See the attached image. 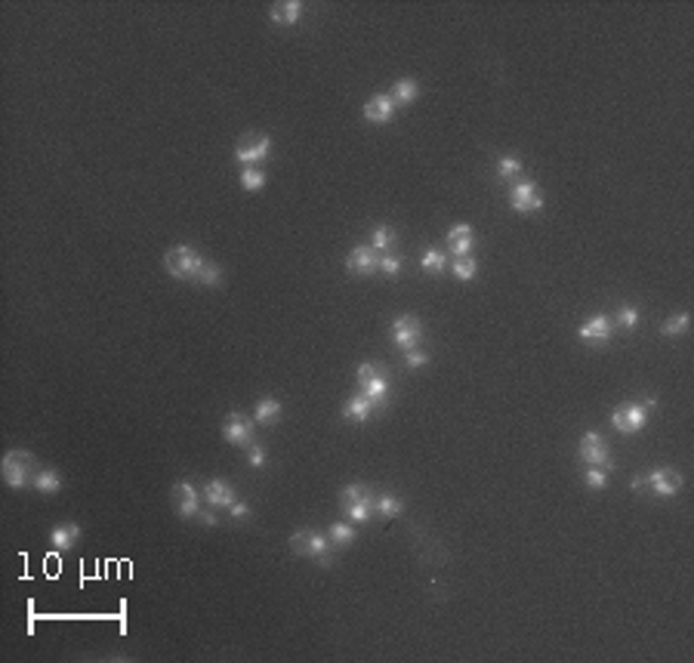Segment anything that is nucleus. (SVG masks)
<instances>
[{"label": "nucleus", "mask_w": 694, "mask_h": 663, "mask_svg": "<svg viewBox=\"0 0 694 663\" xmlns=\"http://www.w3.org/2000/svg\"><path fill=\"white\" fill-rule=\"evenodd\" d=\"M204 256L198 253V250H191V247H185V244H179V247H170L164 253V269L173 274V278H179V281H198V274H201V269H204Z\"/></svg>", "instance_id": "nucleus-1"}, {"label": "nucleus", "mask_w": 694, "mask_h": 663, "mask_svg": "<svg viewBox=\"0 0 694 663\" xmlns=\"http://www.w3.org/2000/svg\"><path fill=\"white\" fill-rule=\"evenodd\" d=\"M651 408H655V401H626V404H620L614 414H611V426H614L617 432H624V435H636L645 423H648Z\"/></svg>", "instance_id": "nucleus-2"}, {"label": "nucleus", "mask_w": 694, "mask_h": 663, "mask_svg": "<svg viewBox=\"0 0 694 663\" xmlns=\"http://www.w3.org/2000/svg\"><path fill=\"white\" fill-rule=\"evenodd\" d=\"M0 472H4V481L10 488H25L34 479V457L28 450H10L0 463Z\"/></svg>", "instance_id": "nucleus-3"}, {"label": "nucleus", "mask_w": 694, "mask_h": 663, "mask_svg": "<svg viewBox=\"0 0 694 663\" xmlns=\"http://www.w3.org/2000/svg\"><path fill=\"white\" fill-rule=\"evenodd\" d=\"M290 546H294L296 555H305V559H318V564L330 568V540L321 537L315 531H296L290 537Z\"/></svg>", "instance_id": "nucleus-4"}, {"label": "nucleus", "mask_w": 694, "mask_h": 663, "mask_svg": "<svg viewBox=\"0 0 694 663\" xmlns=\"http://www.w3.org/2000/svg\"><path fill=\"white\" fill-rule=\"evenodd\" d=\"M343 500V509L346 515H349V522H367L370 515H374V497H370L367 488H361V484H349V488L340 494Z\"/></svg>", "instance_id": "nucleus-5"}, {"label": "nucleus", "mask_w": 694, "mask_h": 663, "mask_svg": "<svg viewBox=\"0 0 694 663\" xmlns=\"http://www.w3.org/2000/svg\"><path fill=\"white\" fill-rule=\"evenodd\" d=\"M510 204H512V210H519V213H537V210L543 207V195L537 191V182L519 179L510 191Z\"/></svg>", "instance_id": "nucleus-6"}, {"label": "nucleus", "mask_w": 694, "mask_h": 663, "mask_svg": "<svg viewBox=\"0 0 694 663\" xmlns=\"http://www.w3.org/2000/svg\"><path fill=\"white\" fill-rule=\"evenodd\" d=\"M580 460H583L586 466H605V469H611L608 444H605V438H602L599 432H586L583 438H580Z\"/></svg>", "instance_id": "nucleus-7"}, {"label": "nucleus", "mask_w": 694, "mask_h": 663, "mask_svg": "<svg viewBox=\"0 0 694 663\" xmlns=\"http://www.w3.org/2000/svg\"><path fill=\"white\" fill-rule=\"evenodd\" d=\"M222 435H225V441H229V444L250 448V444H253V419L244 417L241 410H235V414H229V419H225Z\"/></svg>", "instance_id": "nucleus-8"}, {"label": "nucleus", "mask_w": 694, "mask_h": 663, "mask_svg": "<svg viewBox=\"0 0 694 663\" xmlns=\"http://www.w3.org/2000/svg\"><path fill=\"white\" fill-rule=\"evenodd\" d=\"M419 336H423V324H419L414 315H401V318H395L392 343L398 346V349H417Z\"/></svg>", "instance_id": "nucleus-9"}, {"label": "nucleus", "mask_w": 694, "mask_h": 663, "mask_svg": "<svg viewBox=\"0 0 694 663\" xmlns=\"http://www.w3.org/2000/svg\"><path fill=\"white\" fill-rule=\"evenodd\" d=\"M642 481L648 484L657 497H676L682 491V475L676 472V469H655V472H648V479H642Z\"/></svg>", "instance_id": "nucleus-10"}, {"label": "nucleus", "mask_w": 694, "mask_h": 663, "mask_svg": "<svg viewBox=\"0 0 694 663\" xmlns=\"http://www.w3.org/2000/svg\"><path fill=\"white\" fill-rule=\"evenodd\" d=\"M611 334H614V324H611L608 315H595V318H590L583 327L577 330V336L583 339V343H590V346H605L611 339Z\"/></svg>", "instance_id": "nucleus-11"}, {"label": "nucleus", "mask_w": 694, "mask_h": 663, "mask_svg": "<svg viewBox=\"0 0 694 663\" xmlns=\"http://www.w3.org/2000/svg\"><path fill=\"white\" fill-rule=\"evenodd\" d=\"M173 497H176V512H179L182 519H191V515L201 512V491L191 481H179V484H176Z\"/></svg>", "instance_id": "nucleus-12"}, {"label": "nucleus", "mask_w": 694, "mask_h": 663, "mask_svg": "<svg viewBox=\"0 0 694 663\" xmlns=\"http://www.w3.org/2000/svg\"><path fill=\"white\" fill-rule=\"evenodd\" d=\"M269 151H272V139H269V136H253L250 142L238 145V149H235V158H238V164L253 167L256 160H265V158H269Z\"/></svg>", "instance_id": "nucleus-13"}, {"label": "nucleus", "mask_w": 694, "mask_h": 663, "mask_svg": "<svg viewBox=\"0 0 694 663\" xmlns=\"http://www.w3.org/2000/svg\"><path fill=\"white\" fill-rule=\"evenodd\" d=\"M392 115H395V102H392V96L377 93L374 99H367V102H365V120H367V124H389Z\"/></svg>", "instance_id": "nucleus-14"}, {"label": "nucleus", "mask_w": 694, "mask_h": 663, "mask_svg": "<svg viewBox=\"0 0 694 663\" xmlns=\"http://www.w3.org/2000/svg\"><path fill=\"white\" fill-rule=\"evenodd\" d=\"M377 263H380V256H377L374 247H355L352 253L346 256V269L352 274H374Z\"/></svg>", "instance_id": "nucleus-15"}, {"label": "nucleus", "mask_w": 694, "mask_h": 663, "mask_svg": "<svg viewBox=\"0 0 694 663\" xmlns=\"http://www.w3.org/2000/svg\"><path fill=\"white\" fill-rule=\"evenodd\" d=\"M374 410H377V404L370 401L365 392L352 395V398L343 404V417H346V419H352V423H367V419L374 417Z\"/></svg>", "instance_id": "nucleus-16"}, {"label": "nucleus", "mask_w": 694, "mask_h": 663, "mask_svg": "<svg viewBox=\"0 0 694 663\" xmlns=\"http://www.w3.org/2000/svg\"><path fill=\"white\" fill-rule=\"evenodd\" d=\"M201 497H204L207 506H232L235 503V491H232L222 479H210L204 484V491H201Z\"/></svg>", "instance_id": "nucleus-17"}, {"label": "nucleus", "mask_w": 694, "mask_h": 663, "mask_svg": "<svg viewBox=\"0 0 694 663\" xmlns=\"http://www.w3.org/2000/svg\"><path fill=\"white\" fill-rule=\"evenodd\" d=\"M361 392H365L367 398L377 404V410H380V404L386 401V392H389V374H386V367H380V365H377L374 377H370L367 383L361 386Z\"/></svg>", "instance_id": "nucleus-18"}, {"label": "nucleus", "mask_w": 694, "mask_h": 663, "mask_svg": "<svg viewBox=\"0 0 694 663\" xmlns=\"http://www.w3.org/2000/svg\"><path fill=\"white\" fill-rule=\"evenodd\" d=\"M80 540V528L77 524H71V522H65V524H56V528L50 531V546L53 549H59V552H65V549H71Z\"/></svg>", "instance_id": "nucleus-19"}, {"label": "nucleus", "mask_w": 694, "mask_h": 663, "mask_svg": "<svg viewBox=\"0 0 694 663\" xmlns=\"http://www.w3.org/2000/svg\"><path fill=\"white\" fill-rule=\"evenodd\" d=\"M272 22L275 25H296L303 19V4L300 0H287V4H275L272 6Z\"/></svg>", "instance_id": "nucleus-20"}, {"label": "nucleus", "mask_w": 694, "mask_h": 663, "mask_svg": "<svg viewBox=\"0 0 694 663\" xmlns=\"http://www.w3.org/2000/svg\"><path fill=\"white\" fill-rule=\"evenodd\" d=\"M281 419V404L275 398H263L253 408V423L256 426H275Z\"/></svg>", "instance_id": "nucleus-21"}, {"label": "nucleus", "mask_w": 694, "mask_h": 663, "mask_svg": "<svg viewBox=\"0 0 694 663\" xmlns=\"http://www.w3.org/2000/svg\"><path fill=\"white\" fill-rule=\"evenodd\" d=\"M31 488L40 491V494H56L62 488V479L53 469H40V472H34V479H31Z\"/></svg>", "instance_id": "nucleus-22"}, {"label": "nucleus", "mask_w": 694, "mask_h": 663, "mask_svg": "<svg viewBox=\"0 0 694 663\" xmlns=\"http://www.w3.org/2000/svg\"><path fill=\"white\" fill-rule=\"evenodd\" d=\"M419 96V87H417V80H410V77H401L398 84H395V90H392V102H395V108L398 105H410Z\"/></svg>", "instance_id": "nucleus-23"}, {"label": "nucleus", "mask_w": 694, "mask_h": 663, "mask_svg": "<svg viewBox=\"0 0 694 663\" xmlns=\"http://www.w3.org/2000/svg\"><path fill=\"white\" fill-rule=\"evenodd\" d=\"M327 540H330V546H336V549L349 546L352 540H355L352 524H349V522H334V524L327 528Z\"/></svg>", "instance_id": "nucleus-24"}, {"label": "nucleus", "mask_w": 694, "mask_h": 663, "mask_svg": "<svg viewBox=\"0 0 694 663\" xmlns=\"http://www.w3.org/2000/svg\"><path fill=\"white\" fill-rule=\"evenodd\" d=\"M419 265H423L426 272H432V274H441L448 269V253L445 250H439V247H429L423 253V260H419Z\"/></svg>", "instance_id": "nucleus-25"}, {"label": "nucleus", "mask_w": 694, "mask_h": 663, "mask_svg": "<svg viewBox=\"0 0 694 663\" xmlns=\"http://www.w3.org/2000/svg\"><path fill=\"white\" fill-rule=\"evenodd\" d=\"M519 173H522V158H519V155H503V158H497V176H500L503 182L515 179Z\"/></svg>", "instance_id": "nucleus-26"}, {"label": "nucleus", "mask_w": 694, "mask_h": 663, "mask_svg": "<svg viewBox=\"0 0 694 663\" xmlns=\"http://www.w3.org/2000/svg\"><path fill=\"white\" fill-rule=\"evenodd\" d=\"M450 272H454V278H460V281H472L475 274H479V263H475L472 256H460V260L450 263Z\"/></svg>", "instance_id": "nucleus-27"}, {"label": "nucleus", "mask_w": 694, "mask_h": 663, "mask_svg": "<svg viewBox=\"0 0 694 663\" xmlns=\"http://www.w3.org/2000/svg\"><path fill=\"white\" fill-rule=\"evenodd\" d=\"M374 509H377L380 515H389V519H392V515H398L401 509H405V503H401L398 497H392V494H383V497L374 500Z\"/></svg>", "instance_id": "nucleus-28"}, {"label": "nucleus", "mask_w": 694, "mask_h": 663, "mask_svg": "<svg viewBox=\"0 0 694 663\" xmlns=\"http://www.w3.org/2000/svg\"><path fill=\"white\" fill-rule=\"evenodd\" d=\"M472 250H475V234H469V238L448 241V253L454 256V260H460V256H472Z\"/></svg>", "instance_id": "nucleus-29"}, {"label": "nucleus", "mask_w": 694, "mask_h": 663, "mask_svg": "<svg viewBox=\"0 0 694 663\" xmlns=\"http://www.w3.org/2000/svg\"><path fill=\"white\" fill-rule=\"evenodd\" d=\"M241 185H244L247 191H260L265 185V173L256 167H244V173H241Z\"/></svg>", "instance_id": "nucleus-30"}, {"label": "nucleus", "mask_w": 694, "mask_h": 663, "mask_svg": "<svg viewBox=\"0 0 694 663\" xmlns=\"http://www.w3.org/2000/svg\"><path fill=\"white\" fill-rule=\"evenodd\" d=\"M220 281H222L220 265L204 263V269H201V274H198V281H195V284H204V287H220Z\"/></svg>", "instance_id": "nucleus-31"}, {"label": "nucleus", "mask_w": 694, "mask_h": 663, "mask_svg": "<svg viewBox=\"0 0 694 663\" xmlns=\"http://www.w3.org/2000/svg\"><path fill=\"white\" fill-rule=\"evenodd\" d=\"M688 324H691V318L682 312V315H676V318H669L667 324L660 327V334H664V336H679V334H685V330H688Z\"/></svg>", "instance_id": "nucleus-32"}, {"label": "nucleus", "mask_w": 694, "mask_h": 663, "mask_svg": "<svg viewBox=\"0 0 694 663\" xmlns=\"http://www.w3.org/2000/svg\"><path fill=\"white\" fill-rule=\"evenodd\" d=\"M608 484V469L605 466H590L586 469V488L590 491H602Z\"/></svg>", "instance_id": "nucleus-33"}, {"label": "nucleus", "mask_w": 694, "mask_h": 663, "mask_svg": "<svg viewBox=\"0 0 694 663\" xmlns=\"http://www.w3.org/2000/svg\"><path fill=\"white\" fill-rule=\"evenodd\" d=\"M617 324L620 327H624V330H633L636 324H639V309H636V305H620V309H617Z\"/></svg>", "instance_id": "nucleus-34"}, {"label": "nucleus", "mask_w": 694, "mask_h": 663, "mask_svg": "<svg viewBox=\"0 0 694 663\" xmlns=\"http://www.w3.org/2000/svg\"><path fill=\"white\" fill-rule=\"evenodd\" d=\"M377 269H380L383 274H398L401 269H405V263H401V256L386 253V256H380V263H377Z\"/></svg>", "instance_id": "nucleus-35"}, {"label": "nucleus", "mask_w": 694, "mask_h": 663, "mask_svg": "<svg viewBox=\"0 0 694 663\" xmlns=\"http://www.w3.org/2000/svg\"><path fill=\"white\" fill-rule=\"evenodd\" d=\"M389 244H392V229H389V225H377V229H374V244H370V247H374V250H386Z\"/></svg>", "instance_id": "nucleus-36"}, {"label": "nucleus", "mask_w": 694, "mask_h": 663, "mask_svg": "<svg viewBox=\"0 0 694 663\" xmlns=\"http://www.w3.org/2000/svg\"><path fill=\"white\" fill-rule=\"evenodd\" d=\"M405 365H408L410 370L426 367V365H429V355H426V352H419V349H408V355H405Z\"/></svg>", "instance_id": "nucleus-37"}, {"label": "nucleus", "mask_w": 694, "mask_h": 663, "mask_svg": "<svg viewBox=\"0 0 694 663\" xmlns=\"http://www.w3.org/2000/svg\"><path fill=\"white\" fill-rule=\"evenodd\" d=\"M247 463L250 466H263L265 463V448H263V444H250V448H247Z\"/></svg>", "instance_id": "nucleus-38"}, {"label": "nucleus", "mask_w": 694, "mask_h": 663, "mask_svg": "<svg viewBox=\"0 0 694 663\" xmlns=\"http://www.w3.org/2000/svg\"><path fill=\"white\" fill-rule=\"evenodd\" d=\"M469 234H475L472 225L460 222V225H450V229H448V241H454V238H469Z\"/></svg>", "instance_id": "nucleus-39"}, {"label": "nucleus", "mask_w": 694, "mask_h": 663, "mask_svg": "<svg viewBox=\"0 0 694 663\" xmlns=\"http://www.w3.org/2000/svg\"><path fill=\"white\" fill-rule=\"evenodd\" d=\"M247 512H250V506H247V503H241V500H235V503L229 506V515H232V519H244Z\"/></svg>", "instance_id": "nucleus-40"}, {"label": "nucleus", "mask_w": 694, "mask_h": 663, "mask_svg": "<svg viewBox=\"0 0 694 663\" xmlns=\"http://www.w3.org/2000/svg\"><path fill=\"white\" fill-rule=\"evenodd\" d=\"M374 370H377V365H361V367H358V374H355V377H358V383H361V386H365V383H367V379H370V377H374Z\"/></svg>", "instance_id": "nucleus-41"}, {"label": "nucleus", "mask_w": 694, "mask_h": 663, "mask_svg": "<svg viewBox=\"0 0 694 663\" xmlns=\"http://www.w3.org/2000/svg\"><path fill=\"white\" fill-rule=\"evenodd\" d=\"M198 519L204 522L207 528H213V524H216V515H213V512H198Z\"/></svg>", "instance_id": "nucleus-42"}]
</instances>
